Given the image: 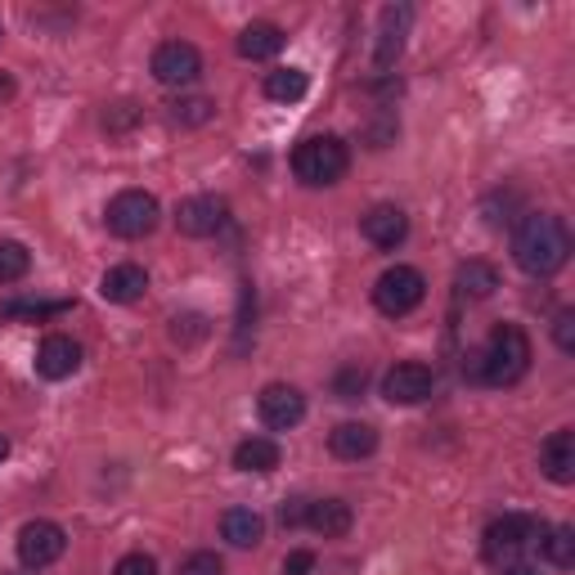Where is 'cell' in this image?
Segmentation results:
<instances>
[{
	"label": "cell",
	"instance_id": "cell-17",
	"mask_svg": "<svg viewBox=\"0 0 575 575\" xmlns=\"http://www.w3.org/2000/svg\"><path fill=\"white\" fill-rule=\"evenodd\" d=\"M328 449H333V458L360 464V458H369L378 449V427H369V423H337L328 432Z\"/></svg>",
	"mask_w": 575,
	"mask_h": 575
},
{
	"label": "cell",
	"instance_id": "cell-38",
	"mask_svg": "<svg viewBox=\"0 0 575 575\" xmlns=\"http://www.w3.org/2000/svg\"><path fill=\"white\" fill-rule=\"evenodd\" d=\"M6 458H10V440H6V436H0V464H6Z\"/></svg>",
	"mask_w": 575,
	"mask_h": 575
},
{
	"label": "cell",
	"instance_id": "cell-29",
	"mask_svg": "<svg viewBox=\"0 0 575 575\" xmlns=\"http://www.w3.org/2000/svg\"><path fill=\"white\" fill-rule=\"evenodd\" d=\"M207 333H211L207 328V315H198V310L171 319V341H180V347H194V341H202Z\"/></svg>",
	"mask_w": 575,
	"mask_h": 575
},
{
	"label": "cell",
	"instance_id": "cell-1",
	"mask_svg": "<svg viewBox=\"0 0 575 575\" xmlns=\"http://www.w3.org/2000/svg\"><path fill=\"white\" fill-rule=\"evenodd\" d=\"M531 374V337L522 324L499 319L486 337V347L464 356V378L482 387H513Z\"/></svg>",
	"mask_w": 575,
	"mask_h": 575
},
{
	"label": "cell",
	"instance_id": "cell-9",
	"mask_svg": "<svg viewBox=\"0 0 575 575\" xmlns=\"http://www.w3.org/2000/svg\"><path fill=\"white\" fill-rule=\"evenodd\" d=\"M149 72L162 81V86H189L198 81L202 72V54L189 46V41H162L149 59Z\"/></svg>",
	"mask_w": 575,
	"mask_h": 575
},
{
	"label": "cell",
	"instance_id": "cell-24",
	"mask_svg": "<svg viewBox=\"0 0 575 575\" xmlns=\"http://www.w3.org/2000/svg\"><path fill=\"white\" fill-rule=\"evenodd\" d=\"M535 544H539V553H544L548 566H557V571L575 566V531L571 526H544V535Z\"/></svg>",
	"mask_w": 575,
	"mask_h": 575
},
{
	"label": "cell",
	"instance_id": "cell-12",
	"mask_svg": "<svg viewBox=\"0 0 575 575\" xmlns=\"http://www.w3.org/2000/svg\"><path fill=\"white\" fill-rule=\"evenodd\" d=\"M360 235H365L374 248L391 252V248H400V244L409 239V216H405L396 202H378V207H369V211L360 216Z\"/></svg>",
	"mask_w": 575,
	"mask_h": 575
},
{
	"label": "cell",
	"instance_id": "cell-35",
	"mask_svg": "<svg viewBox=\"0 0 575 575\" xmlns=\"http://www.w3.org/2000/svg\"><path fill=\"white\" fill-rule=\"evenodd\" d=\"M279 522H284L288 531H297V526H306V499H288V504L279 508Z\"/></svg>",
	"mask_w": 575,
	"mask_h": 575
},
{
	"label": "cell",
	"instance_id": "cell-20",
	"mask_svg": "<svg viewBox=\"0 0 575 575\" xmlns=\"http://www.w3.org/2000/svg\"><path fill=\"white\" fill-rule=\"evenodd\" d=\"M220 535L235 544V548H257V544L266 539V522H261V513H252V508H225Z\"/></svg>",
	"mask_w": 575,
	"mask_h": 575
},
{
	"label": "cell",
	"instance_id": "cell-8",
	"mask_svg": "<svg viewBox=\"0 0 575 575\" xmlns=\"http://www.w3.org/2000/svg\"><path fill=\"white\" fill-rule=\"evenodd\" d=\"M225 220H229V202L216 194H194L176 207V229L185 239H211Z\"/></svg>",
	"mask_w": 575,
	"mask_h": 575
},
{
	"label": "cell",
	"instance_id": "cell-28",
	"mask_svg": "<svg viewBox=\"0 0 575 575\" xmlns=\"http://www.w3.org/2000/svg\"><path fill=\"white\" fill-rule=\"evenodd\" d=\"M171 118L180 122V127H202V122H211L216 118V103L211 99H180V103H171Z\"/></svg>",
	"mask_w": 575,
	"mask_h": 575
},
{
	"label": "cell",
	"instance_id": "cell-23",
	"mask_svg": "<svg viewBox=\"0 0 575 575\" xmlns=\"http://www.w3.org/2000/svg\"><path fill=\"white\" fill-rule=\"evenodd\" d=\"M266 99H275V103H297V99H306V90H310V77L301 72V68H275V72H266Z\"/></svg>",
	"mask_w": 575,
	"mask_h": 575
},
{
	"label": "cell",
	"instance_id": "cell-31",
	"mask_svg": "<svg viewBox=\"0 0 575 575\" xmlns=\"http://www.w3.org/2000/svg\"><path fill=\"white\" fill-rule=\"evenodd\" d=\"M553 341L562 356H575V310H557L553 319Z\"/></svg>",
	"mask_w": 575,
	"mask_h": 575
},
{
	"label": "cell",
	"instance_id": "cell-2",
	"mask_svg": "<svg viewBox=\"0 0 575 575\" xmlns=\"http://www.w3.org/2000/svg\"><path fill=\"white\" fill-rule=\"evenodd\" d=\"M571 257V235H566V220L553 216V211H526L517 235H513V261L535 275V279H548L566 266Z\"/></svg>",
	"mask_w": 575,
	"mask_h": 575
},
{
	"label": "cell",
	"instance_id": "cell-27",
	"mask_svg": "<svg viewBox=\"0 0 575 575\" xmlns=\"http://www.w3.org/2000/svg\"><path fill=\"white\" fill-rule=\"evenodd\" d=\"M365 387H369V369L365 365H347V369H337V378H333V396L337 400H360Z\"/></svg>",
	"mask_w": 575,
	"mask_h": 575
},
{
	"label": "cell",
	"instance_id": "cell-25",
	"mask_svg": "<svg viewBox=\"0 0 575 575\" xmlns=\"http://www.w3.org/2000/svg\"><path fill=\"white\" fill-rule=\"evenodd\" d=\"M63 310H72V301H32V297H14V301L0 306V319H28V324H37V319H50V315H63Z\"/></svg>",
	"mask_w": 575,
	"mask_h": 575
},
{
	"label": "cell",
	"instance_id": "cell-3",
	"mask_svg": "<svg viewBox=\"0 0 575 575\" xmlns=\"http://www.w3.org/2000/svg\"><path fill=\"white\" fill-rule=\"evenodd\" d=\"M347 167H351V149L341 145L337 136H310V140H301L293 149V176L301 185H310V189L337 185L341 176H347Z\"/></svg>",
	"mask_w": 575,
	"mask_h": 575
},
{
	"label": "cell",
	"instance_id": "cell-7",
	"mask_svg": "<svg viewBox=\"0 0 575 575\" xmlns=\"http://www.w3.org/2000/svg\"><path fill=\"white\" fill-rule=\"evenodd\" d=\"M63 548H68V535H63V526H59V522L37 517V522H28V526L19 531V562H23L28 571H46V566H54V562L63 557Z\"/></svg>",
	"mask_w": 575,
	"mask_h": 575
},
{
	"label": "cell",
	"instance_id": "cell-16",
	"mask_svg": "<svg viewBox=\"0 0 575 575\" xmlns=\"http://www.w3.org/2000/svg\"><path fill=\"white\" fill-rule=\"evenodd\" d=\"M539 468L548 482L557 486H571L575 482V432L571 427H557L544 445H539Z\"/></svg>",
	"mask_w": 575,
	"mask_h": 575
},
{
	"label": "cell",
	"instance_id": "cell-33",
	"mask_svg": "<svg viewBox=\"0 0 575 575\" xmlns=\"http://www.w3.org/2000/svg\"><path fill=\"white\" fill-rule=\"evenodd\" d=\"M112 575H158V562L149 553H127L118 566H112Z\"/></svg>",
	"mask_w": 575,
	"mask_h": 575
},
{
	"label": "cell",
	"instance_id": "cell-11",
	"mask_svg": "<svg viewBox=\"0 0 575 575\" xmlns=\"http://www.w3.org/2000/svg\"><path fill=\"white\" fill-rule=\"evenodd\" d=\"M432 387H436V374L423 360H405V365L387 369V378H383V396L391 405H423L432 396Z\"/></svg>",
	"mask_w": 575,
	"mask_h": 575
},
{
	"label": "cell",
	"instance_id": "cell-13",
	"mask_svg": "<svg viewBox=\"0 0 575 575\" xmlns=\"http://www.w3.org/2000/svg\"><path fill=\"white\" fill-rule=\"evenodd\" d=\"M81 369V347L72 337H63V333H50L41 347H37V374L46 378V383H63V378H72Z\"/></svg>",
	"mask_w": 575,
	"mask_h": 575
},
{
	"label": "cell",
	"instance_id": "cell-26",
	"mask_svg": "<svg viewBox=\"0 0 575 575\" xmlns=\"http://www.w3.org/2000/svg\"><path fill=\"white\" fill-rule=\"evenodd\" d=\"M32 270V252L19 239H0V284H19Z\"/></svg>",
	"mask_w": 575,
	"mask_h": 575
},
{
	"label": "cell",
	"instance_id": "cell-19",
	"mask_svg": "<svg viewBox=\"0 0 575 575\" xmlns=\"http://www.w3.org/2000/svg\"><path fill=\"white\" fill-rule=\"evenodd\" d=\"M279 440H270V436H248V440H239L235 445V468L239 473H257V477H266V473H275L279 468Z\"/></svg>",
	"mask_w": 575,
	"mask_h": 575
},
{
	"label": "cell",
	"instance_id": "cell-22",
	"mask_svg": "<svg viewBox=\"0 0 575 575\" xmlns=\"http://www.w3.org/2000/svg\"><path fill=\"white\" fill-rule=\"evenodd\" d=\"M454 288H458V297H468V301H486L499 288V270L490 261H464L458 275H454Z\"/></svg>",
	"mask_w": 575,
	"mask_h": 575
},
{
	"label": "cell",
	"instance_id": "cell-37",
	"mask_svg": "<svg viewBox=\"0 0 575 575\" xmlns=\"http://www.w3.org/2000/svg\"><path fill=\"white\" fill-rule=\"evenodd\" d=\"M0 95H14V81L10 77H0Z\"/></svg>",
	"mask_w": 575,
	"mask_h": 575
},
{
	"label": "cell",
	"instance_id": "cell-15",
	"mask_svg": "<svg viewBox=\"0 0 575 575\" xmlns=\"http://www.w3.org/2000/svg\"><path fill=\"white\" fill-rule=\"evenodd\" d=\"M145 293H149V275H145V266H136V261L112 266V270H103V279H99V297L112 301V306H131V301H140Z\"/></svg>",
	"mask_w": 575,
	"mask_h": 575
},
{
	"label": "cell",
	"instance_id": "cell-4",
	"mask_svg": "<svg viewBox=\"0 0 575 575\" xmlns=\"http://www.w3.org/2000/svg\"><path fill=\"white\" fill-rule=\"evenodd\" d=\"M162 220V207L149 189H122L112 194V202L103 207V225L112 229L118 239H149Z\"/></svg>",
	"mask_w": 575,
	"mask_h": 575
},
{
	"label": "cell",
	"instance_id": "cell-5",
	"mask_svg": "<svg viewBox=\"0 0 575 575\" xmlns=\"http://www.w3.org/2000/svg\"><path fill=\"white\" fill-rule=\"evenodd\" d=\"M539 535H544V522H539V517L508 513V517H499V522H490V526H486L482 553H486V562L508 566V562H517V557H522Z\"/></svg>",
	"mask_w": 575,
	"mask_h": 575
},
{
	"label": "cell",
	"instance_id": "cell-21",
	"mask_svg": "<svg viewBox=\"0 0 575 575\" xmlns=\"http://www.w3.org/2000/svg\"><path fill=\"white\" fill-rule=\"evenodd\" d=\"M284 28L279 23H248L244 32H239V54L244 59H252V63H261V59H275L279 50H284Z\"/></svg>",
	"mask_w": 575,
	"mask_h": 575
},
{
	"label": "cell",
	"instance_id": "cell-36",
	"mask_svg": "<svg viewBox=\"0 0 575 575\" xmlns=\"http://www.w3.org/2000/svg\"><path fill=\"white\" fill-rule=\"evenodd\" d=\"M504 575H539V566H526V562H508Z\"/></svg>",
	"mask_w": 575,
	"mask_h": 575
},
{
	"label": "cell",
	"instance_id": "cell-10",
	"mask_svg": "<svg viewBox=\"0 0 575 575\" xmlns=\"http://www.w3.org/2000/svg\"><path fill=\"white\" fill-rule=\"evenodd\" d=\"M257 414H261V423L270 432H293L306 418V396L297 387H288V383H270L257 396Z\"/></svg>",
	"mask_w": 575,
	"mask_h": 575
},
{
	"label": "cell",
	"instance_id": "cell-14",
	"mask_svg": "<svg viewBox=\"0 0 575 575\" xmlns=\"http://www.w3.org/2000/svg\"><path fill=\"white\" fill-rule=\"evenodd\" d=\"M409 23H414V10H409V6H387V10L378 14V46H374V63H378V68H391V63L405 54Z\"/></svg>",
	"mask_w": 575,
	"mask_h": 575
},
{
	"label": "cell",
	"instance_id": "cell-6",
	"mask_svg": "<svg viewBox=\"0 0 575 575\" xmlns=\"http://www.w3.org/2000/svg\"><path fill=\"white\" fill-rule=\"evenodd\" d=\"M427 297V279L414 270V266H391L378 275L374 284V306L387 315V319H405L409 310H418Z\"/></svg>",
	"mask_w": 575,
	"mask_h": 575
},
{
	"label": "cell",
	"instance_id": "cell-34",
	"mask_svg": "<svg viewBox=\"0 0 575 575\" xmlns=\"http://www.w3.org/2000/svg\"><path fill=\"white\" fill-rule=\"evenodd\" d=\"M310 571H315V553L310 548H293L284 557V575H310Z\"/></svg>",
	"mask_w": 575,
	"mask_h": 575
},
{
	"label": "cell",
	"instance_id": "cell-32",
	"mask_svg": "<svg viewBox=\"0 0 575 575\" xmlns=\"http://www.w3.org/2000/svg\"><path fill=\"white\" fill-rule=\"evenodd\" d=\"M140 122V108L136 103H112L108 112H103V127L108 131H127V127H136Z\"/></svg>",
	"mask_w": 575,
	"mask_h": 575
},
{
	"label": "cell",
	"instance_id": "cell-30",
	"mask_svg": "<svg viewBox=\"0 0 575 575\" xmlns=\"http://www.w3.org/2000/svg\"><path fill=\"white\" fill-rule=\"evenodd\" d=\"M180 575H225V562L211 553V548H198L180 562Z\"/></svg>",
	"mask_w": 575,
	"mask_h": 575
},
{
	"label": "cell",
	"instance_id": "cell-18",
	"mask_svg": "<svg viewBox=\"0 0 575 575\" xmlns=\"http://www.w3.org/2000/svg\"><path fill=\"white\" fill-rule=\"evenodd\" d=\"M351 522H356V513L347 499H306V526L324 539H341L351 531Z\"/></svg>",
	"mask_w": 575,
	"mask_h": 575
}]
</instances>
